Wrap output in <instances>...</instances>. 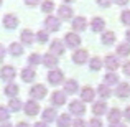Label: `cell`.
I'll list each match as a JSON object with an SVG mask.
<instances>
[{
	"label": "cell",
	"mask_w": 130,
	"mask_h": 127,
	"mask_svg": "<svg viewBox=\"0 0 130 127\" xmlns=\"http://www.w3.org/2000/svg\"><path fill=\"white\" fill-rule=\"evenodd\" d=\"M64 81V74L61 69H58V68H54V69H51L50 73H48V83L56 86V84H61Z\"/></svg>",
	"instance_id": "1"
},
{
	"label": "cell",
	"mask_w": 130,
	"mask_h": 127,
	"mask_svg": "<svg viewBox=\"0 0 130 127\" xmlns=\"http://www.w3.org/2000/svg\"><path fill=\"white\" fill-rule=\"evenodd\" d=\"M69 112H71L73 116L83 117L84 112H86V106H84L83 101H71V102H69Z\"/></svg>",
	"instance_id": "2"
},
{
	"label": "cell",
	"mask_w": 130,
	"mask_h": 127,
	"mask_svg": "<svg viewBox=\"0 0 130 127\" xmlns=\"http://www.w3.org/2000/svg\"><path fill=\"white\" fill-rule=\"evenodd\" d=\"M104 64H105V68L109 69V73H115V69L120 66V60H119L115 54H107L105 60H104Z\"/></svg>",
	"instance_id": "3"
},
{
	"label": "cell",
	"mask_w": 130,
	"mask_h": 127,
	"mask_svg": "<svg viewBox=\"0 0 130 127\" xmlns=\"http://www.w3.org/2000/svg\"><path fill=\"white\" fill-rule=\"evenodd\" d=\"M44 26H46L48 32H58L61 26V20L58 17H53V15H48L44 18Z\"/></svg>",
	"instance_id": "4"
},
{
	"label": "cell",
	"mask_w": 130,
	"mask_h": 127,
	"mask_svg": "<svg viewBox=\"0 0 130 127\" xmlns=\"http://www.w3.org/2000/svg\"><path fill=\"white\" fill-rule=\"evenodd\" d=\"M79 45H81V36L77 33H66V36H64V46L77 48Z\"/></svg>",
	"instance_id": "5"
},
{
	"label": "cell",
	"mask_w": 130,
	"mask_h": 127,
	"mask_svg": "<svg viewBox=\"0 0 130 127\" xmlns=\"http://www.w3.org/2000/svg\"><path fill=\"white\" fill-rule=\"evenodd\" d=\"M64 50H66V46H64V43L61 40H53L50 45V53L54 54V56H61L64 53Z\"/></svg>",
	"instance_id": "6"
},
{
	"label": "cell",
	"mask_w": 130,
	"mask_h": 127,
	"mask_svg": "<svg viewBox=\"0 0 130 127\" xmlns=\"http://www.w3.org/2000/svg\"><path fill=\"white\" fill-rule=\"evenodd\" d=\"M46 88H44L43 84H35L33 86L31 89H30V96H31L33 99H36V101H38V99H43L44 96H46Z\"/></svg>",
	"instance_id": "7"
},
{
	"label": "cell",
	"mask_w": 130,
	"mask_h": 127,
	"mask_svg": "<svg viewBox=\"0 0 130 127\" xmlns=\"http://www.w3.org/2000/svg\"><path fill=\"white\" fill-rule=\"evenodd\" d=\"M115 96L119 99H125L130 96V84L127 83H119L117 88H115Z\"/></svg>",
	"instance_id": "8"
},
{
	"label": "cell",
	"mask_w": 130,
	"mask_h": 127,
	"mask_svg": "<svg viewBox=\"0 0 130 127\" xmlns=\"http://www.w3.org/2000/svg\"><path fill=\"white\" fill-rule=\"evenodd\" d=\"M3 26L8 30H13L18 26V17L13 15V13H7L5 17H3Z\"/></svg>",
	"instance_id": "9"
},
{
	"label": "cell",
	"mask_w": 130,
	"mask_h": 127,
	"mask_svg": "<svg viewBox=\"0 0 130 127\" xmlns=\"http://www.w3.org/2000/svg\"><path fill=\"white\" fill-rule=\"evenodd\" d=\"M87 58H89V53L87 50H76L73 53V61L76 64H84L87 63Z\"/></svg>",
	"instance_id": "10"
},
{
	"label": "cell",
	"mask_w": 130,
	"mask_h": 127,
	"mask_svg": "<svg viewBox=\"0 0 130 127\" xmlns=\"http://www.w3.org/2000/svg\"><path fill=\"white\" fill-rule=\"evenodd\" d=\"M23 107H25V114L30 116V117H33V116H36L40 112V106L36 101H26Z\"/></svg>",
	"instance_id": "11"
},
{
	"label": "cell",
	"mask_w": 130,
	"mask_h": 127,
	"mask_svg": "<svg viewBox=\"0 0 130 127\" xmlns=\"http://www.w3.org/2000/svg\"><path fill=\"white\" fill-rule=\"evenodd\" d=\"M94 97H95V91L92 88L86 86V88L81 89V101L83 102H94Z\"/></svg>",
	"instance_id": "12"
},
{
	"label": "cell",
	"mask_w": 130,
	"mask_h": 127,
	"mask_svg": "<svg viewBox=\"0 0 130 127\" xmlns=\"http://www.w3.org/2000/svg\"><path fill=\"white\" fill-rule=\"evenodd\" d=\"M91 28H92V32H94V33L104 32V28H105V20L102 18V17H94V18H92V22H91Z\"/></svg>",
	"instance_id": "13"
},
{
	"label": "cell",
	"mask_w": 130,
	"mask_h": 127,
	"mask_svg": "<svg viewBox=\"0 0 130 127\" xmlns=\"http://www.w3.org/2000/svg\"><path fill=\"white\" fill-rule=\"evenodd\" d=\"M15 74H17L15 68L10 66V64H7V66H3L2 69H0V78L5 79V81H12L13 78H15Z\"/></svg>",
	"instance_id": "14"
},
{
	"label": "cell",
	"mask_w": 130,
	"mask_h": 127,
	"mask_svg": "<svg viewBox=\"0 0 130 127\" xmlns=\"http://www.w3.org/2000/svg\"><path fill=\"white\" fill-rule=\"evenodd\" d=\"M58 18L59 20H71L73 18V8L69 5H61L58 10Z\"/></svg>",
	"instance_id": "15"
},
{
	"label": "cell",
	"mask_w": 130,
	"mask_h": 127,
	"mask_svg": "<svg viewBox=\"0 0 130 127\" xmlns=\"http://www.w3.org/2000/svg\"><path fill=\"white\" fill-rule=\"evenodd\" d=\"M87 28V20L84 17H76L73 18V30L74 32H84Z\"/></svg>",
	"instance_id": "16"
},
{
	"label": "cell",
	"mask_w": 130,
	"mask_h": 127,
	"mask_svg": "<svg viewBox=\"0 0 130 127\" xmlns=\"http://www.w3.org/2000/svg\"><path fill=\"white\" fill-rule=\"evenodd\" d=\"M115 33L114 32H110V30H107V32H102V35H101V41L102 45H105V46H110V45H114L115 43Z\"/></svg>",
	"instance_id": "17"
},
{
	"label": "cell",
	"mask_w": 130,
	"mask_h": 127,
	"mask_svg": "<svg viewBox=\"0 0 130 127\" xmlns=\"http://www.w3.org/2000/svg\"><path fill=\"white\" fill-rule=\"evenodd\" d=\"M107 112V104L105 101H97L92 104V114L94 116H104Z\"/></svg>",
	"instance_id": "18"
},
{
	"label": "cell",
	"mask_w": 130,
	"mask_h": 127,
	"mask_svg": "<svg viewBox=\"0 0 130 127\" xmlns=\"http://www.w3.org/2000/svg\"><path fill=\"white\" fill-rule=\"evenodd\" d=\"M51 102H53V106H63L64 102H66V94H64V91H54L53 94H51Z\"/></svg>",
	"instance_id": "19"
},
{
	"label": "cell",
	"mask_w": 130,
	"mask_h": 127,
	"mask_svg": "<svg viewBox=\"0 0 130 127\" xmlns=\"http://www.w3.org/2000/svg\"><path fill=\"white\" fill-rule=\"evenodd\" d=\"M58 58L54 56V54H51V53H46V54H43L41 56V63L44 64V66H48V68H53L54 69V66L58 64Z\"/></svg>",
	"instance_id": "20"
},
{
	"label": "cell",
	"mask_w": 130,
	"mask_h": 127,
	"mask_svg": "<svg viewBox=\"0 0 130 127\" xmlns=\"http://www.w3.org/2000/svg\"><path fill=\"white\" fill-rule=\"evenodd\" d=\"M79 89V84H77L76 79H68L64 83V94H74Z\"/></svg>",
	"instance_id": "21"
},
{
	"label": "cell",
	"mask_w": 130,
	"mask_h": 127,
	"mask_svg": "<svg viewBox=\"0 0 130 127\" xmlns=\"http://www.w3.org/2000/svg\"><path fill=\"white\" fill-rule=\"evenodd\" d=\"M119 83H120V79H119L117 73H107L104 76V84H107L109 88H110V86H117Z\"/></svg>",
	"instance_id": "22"
},
{
	"label": "cell",
	"mask_w": 130,
	"mask_h": 127,
	"mask_svg": "<svg viewBox=\"0 0 130 127\" xmlns=\"http://www.w3.org/2000/svg\"><path fill=\"white\" fill-rule=\"evenodd\" d=\"M120 117H122V112L119 111L117 107H112L110 111L107 112V119L110 124H114V122H120Z\"/></svg>",
	"instance_id": "23"
},
{
	"label": "cell",
	"mask_w": 130,
	"mask_h": 127,
	"mask_svg": "<svg viewBox=\"0 0 130 127\" xmlns=\"http://www.w3.org/2000/svg\"><path fill=\"white\" fill-rule=\"evenodd\" d=\"M36 73L33 68H25V69H22V79L25 81V83H31L33 79H35Z\"/></svg>",
	"instance_id": "24"
},
{
	"label": "cell",
	"mask_w": 130,
	"mask_h": 127,
	"mask_svg": "<svg viewBox=\"0 0 130 127\" xmlns=\"http://www.w3.org/2000/svg\"><path fill=\"white\" fill-rule=\"evenodd\" d=\"M97 94L105 101V99H109V97L112 96V89L109 88L107 84H99V88H97Z\"/></svg>",
	"instance_id": "25"
},
{
	"label": "cell",
	"mask_w": 130,
	"mask_h": 127,
	"mask_svg": "<svg viewBox=\"0 0 130 127\" xmlns=\"http://www.w3.org/2000/svg\"><path fill=\"white\" fill-rule=\"evenodd\" d=\"M54 119H58V114L53 107H46L43 111V121L44 122H53Z\"/></svg>",
	"instance_id": "26"
},
{
	"label": "cell",
	"mask_w": 130,
	"mask_h": 127,
	"mask_svg": "<svg viewBox=\"0 0 130 127\" xmlns=\"http://www.w3.org/2000/svg\"><path fill=\"white\" fill-rule=\"evenodd\" d=\"M58 127H71L73 125V121H71V116L69 114H61L58 116Z\"/></svg>",
	"instance_id": "27"
},
{
	"label": "cell",
	"mask_w": 130,
	"mask_h": 127,
	"mask_svg": "<svg viewBox=\"0 0 130 127\" xmlns=\"http://www.w3.org/2000/svg\"><path fill=\"white\" fill-rule=\"evenodd\" d=\"M35 41V35H33V32H30V30H23L22 32V45H33Z\"/></svg>",
	"instance_id": "28"
},
{
	"label": "cell",
	"mask_w": 130,
	"mask_h": 127,
	"mask_svg": "<svg viewBox=\"0 0 130 127\" xmlns=\"http://www.w3.org/2000/svg\"><path fill=\"white\" fill-rule=\"evenodd\" d=\"M117 56H124V58L130 56V45L127 41L117 45Z\"/></svg>",
	"instance_id": "29"
},
{
	"label": "cell",
	"mask_w": 130,
	"mask_h": 127,
	"mask_svg": "<svg viewBox=\"0 0 130 127\" xmlns=\"http://www.w3.org/2000/svg\"><path fill=\"white\" fill-rule=\"evenodd\" d=\"M8 53L12 56H22L23 54V45L22 43H12L8 48Z\"/></svg>",
	"instance_id": "30"
},
{
	"label": "cell",
	"mask_w": 130,
	"mask_h": 127,
	"mask_svg": "<svg viewBox=\"0 0 130 127\" xmlns=\"http://www.w3.org/2000/svg\"><path fill=\"white\" fill-rule=\"evenodd\" d=\"M18 91H20V88L17 84H13V83H8V84L5 86V94L8 96V97H12V99L18 94Z\"/></svg>",
	"instance_id": "31"
},
{
	"label": "cell",
	"mask_w": 130,
	"mask_h": 127,
	"mask_svg": "<svg viewBox=\"0 0 130 127\" xmlns=\"http://www.w3.org/2000/svg\"><path fill=\"white\" fill-rule=\"evenodd\" d=\"M20 109H22V101H20V99H17V97L10 99V102H8V111L10 112H18Z\"/></svg>",
	"instance_id": "32"
},
{
	"label": "cell",
	"mask_w": 130,
	"mask_h": 127,
	"mask_svg": "<svg viewBox=\"0 0 130 127\" xmlns=\"http://www.w3.org/2000/svg\"><path fill=\"white\" fill-rule=\"evenodd\" d=\"M89 68H91V71H99L102 68V61L99 56H94L89 60Z\"/></svg>",
	"instance_id": "33"
},
{
	"label": "cell",
	"mask_w": 130,
	"mask_h": 127,
	"mask_svg": "<svg viewBox=\"0 0 130 127\" xmlns=\"http://www.w3.org/2000/svg\"><path fill=\"white\" fill-rule=\"evenodd\" d=\"M41 10L44 13H51L54 10V2L53 0H44V2L41 3Z\"/></svg>",
	"instance_id": "34"
},
{
	"label": "cell",
	"mask_w": 130,
	"mask_h": 127,
	"mask_svg": "<svg viewBox=\"0 0 130 127\" xmlns=\"http://www.w3.org/2000/svg\"><path fill=\"white\" fill-rule=\"evenodd\" d=\"M8 119H10V111H8V107H3V106H0V122H8Z\"/></svg>",
	"instance_id": "35"
},
{
	"label": "cell",
	"mask_w": 130,
	"mask_h": 127,
	"mask_svg": "<svg viewBox=\"0 0 130 127\" xmlns=\"http://www.w3.org/2000/svg\"><path fill=\"white\" fill-rule=\"evenodd\" d=\"M28 63L31 64V66H36V64H40V63H41V54H38V53L30 54V56H28Z\"/></svg>",
	"instance_id": "36"
},
{
	"label": "cell",
	"mask_w": 130,
	"mask_h": 127,
	"mask_svg": "<svg viewBox=\"0 0 130 127\" xmlns=\"http://www.w3.org/2000/svg\"><path fill=\"white\" fill-rule=\"evenodd\" d=\"M120 20H122V23H124V25L130 26V10H124V12H122Z\"/></svg>",
	"instance_id": "37"
},
{
	"label": "cell",
	"mask_w": 130,
	"mask_h": 127,
	"mask_svg": "<svg viewBox=\"0 0 130 127\" xmlns=\"http://www.w3.org/2000/svg\"><path fill=\"white\" fill-rule=\"evenodd\" d=\"M87 127H104V124H102V121H101V119L92 117L91 121L87 122Z\"/></svg>",
	"instance_id": "38"
},
{
	"label": "cell",
	"mask_w": 130,
	"mask_h": 127,
	"mask_svg": "<svg viewBox=\"0 0 130 127\" xmlns=\"http://www.w3.org/2000/svg\"><path fill=\"white\" fill-rule=\"evenodd\" d=\"M36 40H38L40 43H44V41H48V32H38V35H36Z\"/></svg>",
	"instance_id": "39"
},
{
	"label": "cell",
	"mask_w": 130,
	"mask_h": 127,
	"mask_svg": "<svg viewBox=\"0 0 130 127\" xmlns=\"http://www.w3.org/2000/svg\"><path fill=\"white\" fill-rule=\"evenodd\" d=\"M71 127H87V122H86V121H83L81 117H77L76 121L73 122V125H71Z\"/></svg>",
	"instance_id": "40"
},
{
	"label": "cell",
	"mask_w": 130,
	"mask_h": 127,
	"mask_svg": "<svg viewBox=\"0 0 130 127\" xmlns=\"http://www.w3.org/2000/svg\"><path fill=\"white\" fill-rule=\"evenodd\" d=\"M112 2H114V0H97V5H101V7H104V8H107V7L112 5Z\"/></svg>",
	"instance_id": "41"
},
{
	"label": "cell",
	"mask_w": 130,
	"mask_h": 127,
	"mask_svg": "<svg viewBox=\"0 0 130 127\" xmlns=\"http://www.w3.org/2000/svg\"><path fill=\"white\" fill-rule=\"evenodd\" d=\"M122 69H124V74H125V76L130 78V61H127V63L122 66Z\"/></svg>",
	"instance_id": "42"
},
{
	"label": "cell",
	"mask_w": 130,
	"mask_h": 127,
	"mask_svg": "<svg viewBox=\"0 0 130 127\" xmlns=\"http://www.w3.org/2000/svg\"><path fill=\"white\" fill-rule=\"evenodd\" d=\"M25 3H26L28 7H36V5L40 3V0H25Z\"/></svg>",
	"instance_id": "43"
},
{
	"label": "cell",
	"mask_w": 130,
	"mask_h": 127,
	"mask_svg": "<svg viewBox=\"0 0 130 127\" xmlns=\"http://www.w3.org/2000/svg\"><path fill=\"white\" fill-rule=\"evenodd\" d=\"M117 5H120V7H124V5H127V3L130 2V0H114Z\"/></svg>",
	"instance_id": "44"
},
{
	"label": "cell",
	"mask_w": 130,
	"mask_h": 127,
	"mask_svg": "<svg viewBox=\"0 0 130 127\" xmlns=\"http://www.w3.org/2000/svg\"><path fill=\"white\" fill-rule=\"evenodd\" d=\"M124 117L127 119V121H130V106H128V107L124 111Z\"/></svg>",
	"instance_id": "45"
},
{
	"label": "cell",
	"mask_w": 130,
	"mask_h": 127,
	"mask_svg": "<svg viewBox=\"0 0 130 127\" xmlns=\"http://www.w3.org/2000/svg\"><path fill=\"white\" fill-rule=\"evenodd\" d=\"M109 127H125V124H122V122H114V124H110Z\"/></svg>",
	"instance_id": "46"
},
{
	"label": "cell",
	"mask_w": 130,
	"mask_h": 127,
	"mask_svg": "<svg viewBox=\"0 0 130 127\" xmlns=\"http://www.w3.org/2000/svg\"><path fill=\"white\" fill-rule=\"evenodd\" d=\"M3 56H5V48L0 45V60H3Z\"/></svg>",
	"instance_id": "47"
},
{
	"label": "cell",
	"mask_w": 130,
	"mask_h": 127,
	"mask_svg": "<svg viewBox=\"0 0 130 127\" xmlns=\"http://www.w3.org/2000/svg\"><path fill=\"white\" fill-rule=\"evenodd\" d=\"M125 40H127V43L130 45V28L127 30V32H125Z\"/></svg>",
	"instance_id": "48"
},
{
	"label": "cell",
	"mask_w": 130,
	"mask_h": 127,
	"mask_svg": "<svg viewBox=\"0 0 130 127\" xmlns=\"http://www.w3.org/2000/svg\"><path fill=\"white\" fill-rule=\"evenodd\" d=\"M35 127H48V124H44V122H36Z\"/></svg>",
	"instance_id": "49"
},
{
	"label": "cell",
	"mask_w": 130,
	"mask_h": 127,
	"mask_svg": "<svg viewBox=\"0 0 130 127\" xmlns=\"http://www.w3.org/2000/svg\"><path fill=\"white\" fill-rule=\"evenodd\" d=\"M17 127H30V125L26 124V122H18V124H17Z\"/></svg>",
	"instance_id": "50"
},
{
	"label": "cell",
	"mask_w": 130,
	"mask_h": 127,
	"mask_svg": "<svg viewBox=\"0 0 130 127\" xmlns=\"http://www.w3.org/2000/svg\"><path fill=\"white\" fill-rule=\"evenodd\" d=\"M0 127H13L10 122H3V124H0Z\"/></svg>",
	"instance_id": "51"
},
{
	"label": "cell",
	"mask_w": 130,
	"mask_h": 127,
	"mask_svg": "<svg viewBox=\"0 0 130 127\" xmlns=\"http://www.w3.org/2000/svg\"><path fill=\"white\" fill-rule=\"evenodd\" d=\"M66 3H73V2H76V0H64Z\"/></svg>",
	"instance_id": "52"
},
{
	"label": "cell",
	"mask_w": 130,
	"mask_h": 127,
	"mask_svg": "<svg viewBox=\"0 0 130 127\" xmlns=\"http://www.w3.org/2000/svg\"><path fill=\"white\" fill-rule=\"evenodd\" d=\"M0 5H2V0H0Z\"/></svg>",
	"instance_id": "53"
}]
</instances>
